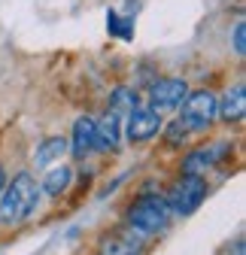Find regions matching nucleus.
<instances>
[{"label":"nucleus","mask_w":246,"mask_h":255,"mask_svg":"<svg viewBox=\"0 0 246 255\" xmlns=\"http://www.w3.org/2000/svg\"><path fill=\"white\" fill-rule=\"evenodd\" d=\"M37 204H40L37 179L27 170H21L3 185V191H0V222H3V225H18V222H24L37 210Z\"/></svg>","instance_id":"obj_1"},{"label":"nucleus","mask_w":246,"mask_h":255,"mask_svg":"<svg viewBox=\"0 0 246 255\" xmlns=\"http://www.w3.org/2000/svg\"><path fill=\"white\" fill-rule=\"evenodd\" d=\"M125 222H128V228H134L143 237L161 234L170 225V210L164 204V195H158V191H140L125 210Z\"/></svg>","instance_id":"obj_2"},{"label":"nucleus","mask_w":246,"mask_h":255,"mask_svg":"<svg viewBox=\"0 0 246 255\" xmlns=\"http://www.w3.org/2000/svg\"><path fill=\"white\" fill-rule=\"evenodd\" d=\"M182 107V128H186L189 134H204L207 128H213V122L219 119V98L213 91L201 88V91H189L186 101L179 104Z\"/></svg>","instance_id":"obj_3"},{"label":"nucleus","mask_w":246,"mask_h":255,"mask_svg":"<svg viewBox=\"0 0 246 255\" xmlns=\"http://www.w3.org/2000/svg\"><path fill=\"white\" fill-rule=\"evenodd\" d=\"M204 198H207V179L204 176H189V173H179L164 191V204L176 216H192L204 204Z\"/></svg>","instance_id":"obj_4"},{"label":"nucleus","mask_w":246,"mask_h":255,"mask_svg":"<svg viewBox=\"0 0 246 255\" xmlns=\"http://www.w3.org/2000/svg\"><path fill=\"white\" fill-rule=\"evenodd\" d=\"M231 155V143L219 140V143H210V146H198L192 149L179 164V173H189V176H207L210 170H216L225 158Z\"/></svg>","instance_id":"obj_5"},{"label":"nucleus","mask_w":246,"mask_h":255,"mask_svg":"<svg viewBox=\"0 0 246 255\" xmlns=\"http://www.w3.org/2000/svg\"><path fill=\"white\" fill-rule=\"evenodd\" d=\"M161 113H155L152 107H134L131 116L125 119V137L131 143H149L152 137L161 134Z\"/></svg>","instance_id":"obj_6"},{"label":"nucleus","mask_w":246,"mask_h":255,"mask_svg":"<svg viewBox=\"0 0 246 255\" xmlns=\"http://www.w3.org/2000/svg\"><path fill=\"white\" fill-rule=\"evenodd\" d=\"M186 94H189L186 79H173V76L158 79V82H152V88H149V107L155 113L176 110L182 101H186Z\"/></svg>","instance_id":"obj_7"},{"label":"nucleus","mask_w":246,"mask_h":255,"mask_svg":"<svg viewBox=\"0 0 246 255\" xmlns=\"http://www.w3.org/2000/svg\"><path fill=\"white\" fill-rule=\"evenodd\" d=\"M146 237L137 234L134 228H116L101 237V255H143Z\"/></svg>","instance_id":"obj_8"},{"label":"nucleus","mask_w":246,"mask_h":255,"mask_svg":"<svg viewBox=\"0 0 246 255\" xmlns=\"http://www.w3.org/2000/svg\"><path fill=\"white\" fill-rule=\"evenodd\" d=\"M95 143H98V122L91 116H79L73 122V137H70L67 149L73 152V158H85L95 152Z\"/></svg>","instance_id":"obj_9"},{"label":"nucleus","mask_w":246,"mask_h":255,"mask_svg":"<svg viewBox=\"0 0 246 255\" xmlns=\"http://www.w3.org/2000/svg\"><path fill=\"white\" fill-rule=\"evenodd\" d=\"M246 116V88L243 82H237L234 88H228L222 94V101H219V119L225 125H240Z\"/></svg>","instance_id":"obj_10"},{"label":"nucleus","mask_w":246,"mask_h":255,"mask_svg":"<svg viewBox=\"0 0 246 255\" xmlns=\"http://www.w3.org/2000/svg\"><path fill=\"white\" fill-rule=\"evenodd\" d=\"M122 128H125V119H119L116 113H104V119L98 122V143L95 149L98 152H116L119 149V140H122Z\"/></svg>","instance_id":"obj_11"},{"label":"nucleus","mask_w":246,"mask_h":255,"mask_svg":"<svg viewBox=\"0 0 246 255\" xmlns=\"http://www.w3.org/2000/svg\"><path fill=\"white\" fill-rule=\"evenodd\" d=\"M70 182H73V170H70L67 164H55V167L43 176V195L61 198V195L70 188Z\"/></svg>","instance_id":"obj_12"},{"label":"nucleus","mask_w":246,"mask_h":255,"mask_svg":"<svg viewBox=\"0 0 246 255\" xmlns=\"http://www.w3.org/2000/svg\"><path fill=\"white\" fill-rule=\"evenodd\" d=\"M64 152H67V140L64 137H46L37 146V152H34V164L37 167H52L55 161L64 158Z\"/></svg>","instance_id":"obj_13"},{"label":"nucleus","mask_w":246,"mask_h":255,"mask_svg":"<svg viewBox=\"0 0 246 255\" xmlns=\"http://www.w3.org/2000/svg\"><path fill=\"white\" fill-rule=\"evenodd\" d=\"M134 107H137V91H131L128 85H119V88H113V94H110V104H107V110H110V113H116L119 119H128Z\"/></svg>","instance_id":"obj_14"},{"label":"nucleus","mask_w":246,"mask_h":255,"mask_svg":"<svg viewBox=\"0 0 246 255\" xmlns=\"http://www.w3.org/2000/svg\"><path fill=\"white\" fill-rule=\"evenodd\" d=\"M107 27H110V34H116V37H122V40H131V37H134L131 21H128V18H122L116 9L107 12Z\"/></svg>","instance_id":"obj_15"},{"label":"nucleus","mask_w":246,"mask_h":255,"mask_svg":"<svg viewBox=\"0 0 246 255\" xmlns=\"http://www.w3.org/2000/svg\"><path fill=\"white\" fill-rule=\"evenodd\" d=\"M161 131H164V143H167L170 149L182 146V143H186V137H189V131L182 128V122H179V119H176V122H170L167 128H161Z\"/></svg>","instance_id":"obj_16"},{"label":"nucleus","mask_w":246,"mask_h":255,"mask_svg":"<svg viewBox=\"0 0 246 255\" xmlns=\"http://www.w3.org/2000/svg\"><path fill=\"white\" fill-rule=\"evenodd\" d=\"M231 40H234V52L243 55V52H246V24H243V21L234 24V37H231Z\"/></svg>","instance_id":"obj_17"},{"label":"nucleus","mask_w":246,"mask_h":255,"mask_svg":"<svg viewBox=\"0 0 246 255\" xmlns=\"http://www.w3.org/2000/svg\"><path fill=\"white\" fill-rule=\"evenodd\" d=\"M231 255H246V243H243V240H237V243H234V252H231Z\"/></svg>","instance_id":"obj_18"},{"label":"nucleus","mask_w":246,"mask_h":255,"mask_svg":"<svg viewBox=\"0 0 246 255\" xmlns=\"http://www.w3.org/2000/svg\"><path fill=\"white\" fill-rule=\"evenodd\" d=\"M3 185H6V173L0 170V191H3Z\"/></svg>","instance_id":"obj_19"}]
</instances>
